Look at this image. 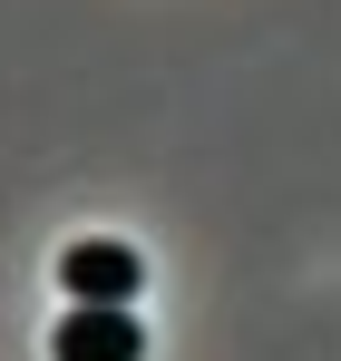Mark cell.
<instances>
[{"label":"cell","mask_w":341,"mask_h":361,"mask_svg":"<svg viewBox=\"0 0 341 361\" xmlns=\"http://www.w3.org/2000/svg\"><path fill=\"white\" fill-rule=\"evenodd\" d=\"M58 283H68V302H137V254L127 244H108V235H88V244H68L58 254Z\"/></svg>","instance_id":"cell-2"},{"label":"cell","mask_w":341,"mask_h":361,"mask_svg":"<svg viewBox=\"0 0 341 361\" xmlns=\"http://www.w3.org/2000/svg\"><path fill=\"white\" fill-rule=\"evenodd\" d=\"M49 361H147V332L127 302H68V322L49 332Z\"/></svg>","instance_id":"cell-1"}]
</instances>
